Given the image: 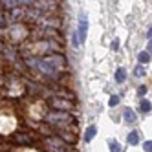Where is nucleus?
<instances>
[{
	"instance_id": "f257e3e1",
	"label": "nucleus",
	"mask_w": 152,
	"mask_h": 152,
	"mask_svg": "<svg viewBox=\"0 0 152 152\" xmlns=\"http://www.w3.org/2000/svg\"><path fill=\"white\" fill-rule=\"evenodd\" d=\"M46 121L51 123V125H57V123H64V125H68V123H73L75 121V117L68 112H51L46 115Z\"/></svg>"
},
{
	"instance_id": "f03ea898",
	"label": "nucleus",
	"mask_w": 152,
	"mask_h": 152,
	"mask_svg": "<svg viewBox=\"0 0 152 152\" xmlns=\"http://www.w3.org/2000/svg\"><path fill=\"white\" fill-rule=\"evenodd\" d=\"M86 33H88V18H86V17H81V18H79V28H77V39H79V44H84Z\"/></svg>"
},
{
	"instance_id": "7ed1b4c3",
	"label": "nucleus",
	"mask_w": 152,
	"mask_h": 152,
	"mask_svg": "<svg viewBox=\"0 0 152 152\" xmlns=\"http://www.w3.org/2000/svg\"><path fill=\"white\" fill-rule=\"evenodd\" d=\"M51 106L57 108L59 112H66V110H70V108H72V103H70V101L57 99V97H55V99H51Z\"/></svg>"
},
{
	"instance_id": "20e7f679",
	"label": "nucleus",
	"mask_w": 152,
	"mask_h": 152,
	"mask_svg": "<svg viewBox=\"0 0 152 152\" xmlns=\"http://www.w3.org/2000/svg\"><path fill=\"white\" fill-rule=\"evenodd\" d=\"M95 134H97V128L92 125V126H88L86 128V132H84V141L88 143V141H92L94 137H95Z\"/></svg>"
},
{
	"instance_id": "39448f33",
	"label": "nucleus",
	"mask_w": 152,
	"mask_h": 152,
	"mask_svg": "<svg viewBox=\"0 0 152 152\" xmlns=\"http://www.w3.org/2000/svg\"><path fill=\"white\" fill-rule=\"evenodd\" d=\"M123 117H125L126 123H134L136 121V114L130 110V108H125V110H123Z\"/></svg>"
},
{
	"instance_id": "423d86ee",
	"label": "nucleus",
	"mask_w": 152,
	"mask_h": 152,
	"mask_svg": "<svg viewBox=\"0 0 152 152\" xmlns=\"http://www.w3.org/2000/svg\"><path fill=\"white\" fill-rule=\"evenodd\" d=\"M139 143V132L137 130H132L128 134V145H137Z\"/></svg>"
},
{
	"instance_id": "0eeeda50",
	"label": "nucleus",
	"mask_w": 152,
	"mask_h": 152,
	"mask_svg": "<svg viewBox=\"0 0 152 152\" xmlns=\"http://www.w3.org/2000/svg\"><path fill=\"white\" fill-rule=\"evenodd\" d=\"M125 79H126V73H125V70H123V68H117V72H115V83H119V84H121Z\"/></svg>"
},
{
	"instance_id": "6e6552de",
	"label": "nucleus",
	"mask_w": 152,
	"mask_h": 152,
	"mask_svg": "<svg viewBox=\"0 0 152 152\" xmlns=\"http://www.w3.org/2000/svg\"><path fill=\"white\" fill-rule=\"evenodd\" d=\"M137 61H139L141 64L148 62V61H150V55H148V51H139V53H137Z\"/></svg>"
},
{
	"instance_id": "1a4fd4ad",
	"label": "nucleus",
	"mask_w": 152,
	"mask_h": 152,
	"mask_svg": "<svg viewBox=\"0 0 152 152\" xmlns=\"http://www.w3.org/2000/svg\"><path fill=\"white\" fill-rule=\"evenodd\" d=\"M145 73H147V72H145V68L141 66V64L134 68V75H136V77H145Z\"/></svg>"
},
{
	"instance_id": "9d476101",
	"label": "nucleus",
	"mask_w": 152,
	"mask_h": 152,
	"mask_svg": "<svg viewBox=\"0 0 152 152\" xmlns=\"http://www.w3.org/2000/svg\"><path fill=\"white\" fill-rule=\"evenodd\" d=\"M139 106H141V110H143V112H148L150 110V108H152V104L147 101V99H141V103H139Z\"/></svg>"
},
{
	"instance_id": "9b49d317",
	"label": "nucleus",
	"mask_w": 152,
	"mask_h": 152,
	"mask_svg": "<svg viewBox=\"0 0 152 152\" xmlns=\"http://www.w3.org/2000/svg\"><path fill=\"white\" fill-rule=\"evenodd\" d=\"M110 150L112 152H121V147H119L117 141H110Z\"/></svg>"
},
{
	"instance_id": "f8f14e48",
	"label": "nucleus",
	"mask_w": 152,
	"mask_h": 152,
	"mask_svg": "<svg viewBox=\"0 0 152 152\" xmlns=\"http://www.w3.org/2000/svg\"><path fill=\"white\" fill-rule=\"evenodd\" d=\"M143 150L145 152H152V141H145V143H143Z\"/></svg>"
},
{
	"instance_id": "ddd939ff",
	"label": "nucleus",
	"mask_w": 152,
	"mask_h": 152,
	"mask_svg": "<svg viewBox=\"0 0 152 152\" xmlns=\"http://www.w3.org/2000/svg\"><path fill=\"white\" fill-rule=\"evenodd\" d=\"M117 103H119V97H117V95H112L110 101H108V104H110V106H115Z\"/></svg>"
},
{
	"instance_id": "4468645a",
	"label": "nucleus",
	"mask_w": 152,
	"mask_h": 152,
	"mask_svg": "<svg viewBox=\"0 0 152 152\" xmlns=\"http://www.w3.org/2000/svg\"><path fill=\"white\" fill-rule=\"evenodd\" d=\"M137 94H139L141 97H143V95L147 94V86H139V90H137Z\"/></svg>"
},
{
	"instance_id": "2eb2a0df",
	"label": "nucleus",
	"mask_w": 152,
	"mask_h": 152,
	"mask_svg": "<svg viewBox=\"0 0 152 152\" xmlns=\"http://www.w3.org/2000/svg\"><path fill=\"white\" fill-rule=\"evenodd\" d=\"M112 50H114V51H117V50H119V40H117V39H115V40H112Z\"/></svg>"
},
{
	"instance_id": "dca6fc26",
	"label": "nucleus",
	"mask_w": 152,
	"mask_h": 152,
	"mask_svg": "<svg viewBox=\"0 0 152 152\" xmlns=\"http://www.w3.org/2000/svg\"><path fill=\"white\" fill-rule=\"evenodd\" d=\"M147 48H148V50H147V51H148V55H152V40L148 42V46H147Z\"/></svg>"
},
{
	"instance_id": "f3484780",
	"label": "nucleus",
	"mask_w": 152,
	"mask_h": 152,
	"mask_svg": "<svg viewBox=\"0 0 152 152\" xmlns=\"http://www.w3.org/2000/svg\"><path fill=\"white\" fill-rule=\"evenodd\" d=\"M147 37L152 40V26H150V28H148V31H147Z\"/></svg>"
}]
</instances>
